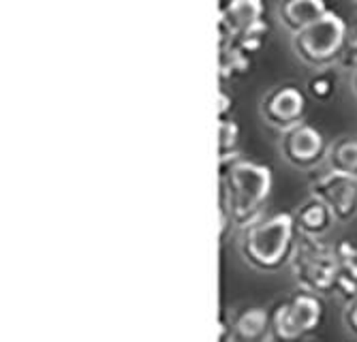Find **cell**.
Masks as SVG:
<instances>
[{
	"instance_id": "1",
	"label": "cell",
	"mask_w": 357,
	"mask_h": 342,
	"mask_svg": "<svg viewBox=\"0 0 357 342\" xmlns=\"http://www.w3.org/2000/svg\"><path fill=\"white\" fill-rule=\"evenodd\" d=\"M274 189L272 167L244 157H231L220 161V216L222 238L229 229L248 227L261 219L264 205Z\"/></svg>"
},
{
	"instance_id": "2",
	"label": "cell",
	"mask_w": 357,
	"mask_h": 342,
	"mask_svg": "<svg viewBox=\"0 0 357 342\" xmlns=\"http://www.w3.org/2000/svg\"><path fill=\"white\" fill-rule=\"evenodd\" d=\"M300 231L291 212H278L248 225L240 238L242 259L259 272H278L291 263Z\"/></svg>"
},
{
	"instance_id": "3",
	"label": "cell",
	"mask_w": 357,
	"mask_h": 342,
	"mask_svg": "<svg viewBox=\"0 0 357 342\" xmlns=\"http://www.w3.org/2000/svg\"><path fill=\"white\" fill-rule=\"evenodd\" d=\"M218 45L231 43L246 54H257L268 41L266 0H225L218 13Z\"/></svg>"
},
{
	"instance_id": "4",
	"label": "cell",
	"mask_w": 357,
	"mask_h": 342,
	"mask_svg": "<svg viewBox=\"0 0 357 342\" xmlns=\"http://www.w3.org/2000/svg\"><path fill=\"white\" fill-rule=\"evenodd\" d=\"M294 276L300 289L317 295H334L338 278V257L334 246L323 244L317 238L300 235L294 259H291Z\"/></svg>"
},
{
	"instance_id": "5",
	"label": "cell",
	"mask_w": 357,
	"mask_h": 342,
	"mask_svg": "<svg viewBox=\"0 0 357 342\" xmlns=\"http://www.w3.org/2000/svg\"><path fill=\"white\" fill-rule=\"evenodd\" d=\"M347 37V22L338 13L330 11L314 24L294 35L296 56L314 69H330V65L340 60Z\"/></svg>"
},
{
	"instance_id": "6",
	"label": "cell",
	"mask_w": 357,
	"mask_h": 342,
	"mask_svg": "<svg viewBox=\"0 0 357 342\" xmlns=\"http://www.w3.org/2000/svg\"><path fill=\"white\" fill-rule=\"evenodd\" d=\"M326 319L323 297L310 291H296L278 302L272 310V329L278 342H298L304 336L314 334Z\"/></svg>"
},
{
	"instance_id": "7",
	"label": "cell",
	"mask_w": 357,
	"mask_h": 342,
	"mask_svg": "<svg viewBox=\"0 0 357 342\" xmlns=\"http://www.w3.org/2000/svg\"><path fill=\"white\" fill-rule=\"evenodd\" d=\"M259 111L270 127L284 133L304 122L308 111V97L296 84H280L261 99Z\"/></svg>"
},
{
	"instance_id": "8",
	"label": "cell",
	"mask_w": 357,
	"mask_h": 342,
	"mask_svg": "<svg viewBox=\"0 0 357 342\" xmlns=\"http://www.w3.org/2000/svg\"><path fill=\"white\" fill-rule=\"evenodd\" d=\"M330 143L317 127L312 124H298L289 129L280 137V154L282 159L296 169H312L328 161Z\"/></svg>"
},
{
	"instance_id": "9",
	"label": "cell",
	"mask_w": 357,
	"mask_h": 342,
	"mask_svg": "<svg viewBox=\"0 0 357 342\" xmlns=\"http://www.w3.org/2000/svg\"><path fill=\"white\" fill-rule=\"evenodd\" d=\"M310 193L334 212L338 223L357 219V178L328 171L310 184Z\"/></svg>"
},
{
	"instance_id": "10",
	"label": "cell",
	"mask_w": 357,
	"mask_h": 342,
	"mask_svg": "<svg viewBox=\"0 0 357 342\" xmlns=\"http://www.w3.org/2000/svg\"><path fill=\"white\" fill-rule=\"evenodd\" d=\"M272 313L264 306H246L229 325V342H270Z\"/></svg>"
},
{
	"instance_id": "11",
	"label": "cell",
	"mask_w": 357,
	"mask_h": 342,
	"mask_svg": "<svg viewBox=\"0 0 357 342\" xmlns=\"http://www.w3.org/2000/svg\"><path fill=\"white\" fill-rule=\"evenodd\" d=\"M328 13H330V7L326 0H280L276 7L278 20L294 35Z\"/></svg>"
},
{
	"instance_id": "12",
	"label": "cell",
	"mask_w": 357,
	"mask_h": 342,
	"mask_svg": "<svg viewBox=\"0 0 357 342\" xmlns=\"http://www.w3.org/2000/svg\"><path fill=\"white\" fill-rule=\"evenodd\" d=\"M294 219H296L300 235L317 238V240H321L326 233H330L334 223H336L334 212L317 197H310L308 201H304L294 212Z\"/></svg>"
},
{
	"instance_id": "13",
	"label": "cell",
	"mask_w": 357,
	"mask_h": 342,
	"mask_svg": "<svg viewBox=\"0 0 357 342\" xmlns=\"http://www.w3.org/2000/svg\"><path fill=\"white\" fill-rule=\"evenodd\" d=\"M338 257V278L334 295L340 297L344 304H351L357 300V244L351 240H340L336 246Z\"/></svg>"
},
{
	"instance_id": "14",
	"label": "cell",
	"mask_w": 357,
	"mask_h": 342,
	"mask_svg": "<svg viewBox=\"0 0 357 342\" xmlns=\"http://www.w3.org/2000/svg\"><path fill=\"white\" fill-rule=\"evenodd\" d=\"M218 73L222 81H236L242 79L250 73L252 69V56L246 54L244 49L231 45V43H222L218 45Z\"/></svg>"
},
{
	"instance_id": "15",
	"label": "cell",
	"mask_w": 357,
	"mask_h": 342,
	"mask_svg": "<svg viewBox=\"0 0 357 342\" xmlns=\"http://www.w3.org/2000/svg\"><path fill=\"white\" fill-rule=\"evenodd\" d=\"M330 171L357 178V137H340L330 143L328 150Z\"/></svg>"
},
{
	"instance_id": "16",
	"label": "cell",
	"mask_w": 357,
	"mask_h": 342,
	"mask_svg": "<svg viewBox=\"0 0 357 342\" xmlns=\"http://www.w3.org/2000/svg\"><path fill=\"white\" fill-rule=\"evenodd\" d=\"M336 88H338V75L332 69H321L317 71L308 84H306V92L308 97L319 101V103H326L336 95Z\"/></svg>"
},
{
	"instance_id": "17",
	"label": "cell",
	"mask_w": 357,
	"mask_h": 342,
	"mask_svg": "<svg viewBox=\"0 0 357 342\" xmlns=\"http://www.w3.org/2000/svg\"><path fill=\"white\" fill-rule=\"evenodd\" d=\"M240 146V124L234 118L218 120V157L220 161L238 157Z\"/></svg>"
},
{
	"instance_id": "18",
	"label": "cell",
	"mask_w": 357,
	"mask_h": 342,
	"mask_svg": "<svg viewBox=\"0 0 357 342\" xmlns=\"http://www.w3.org/2000/svg\"><path fill=\"white\" fill-rule=\"evenodd\" d=\"M338 65L344 69H357V13L351 22H347V37Z\"/></svg>"
},
{
	"instance_id": "19",
	"label": "cell",
	"mask_w": 357,
	"mask_h": 342,
	"mask_svg": "<svg viewBox=\"0 0 357 342\" xmlns=\"http://www.w3.org/2000/svg\"><path fill=\"white\" fill-rule=\"evenodd\" d=\"M231 111H234V97L227 95V90L222 88L218 95V120L231 118Z\"/></svg>"
},
{
	"instance_id": "20",
	"label": "cell",
	"mask_w": 357,
	"mask_h": 342,
	"mask_svg": "<svg viewBox=\"0 0 357 342\" xmlns=\"http://www.w3.org/2000/svg\"><path fill=\"white\" fill-rule=\"evenodd\" d=\"M344 325L353 336H357V300L347 304L344 308Z\"/></svg>"
},
{
	"instance_id": "21",
	"label": "cell",
	"mask_w": 357,
	"mask_h": 342,
	"mask_svg": "<svg viewBox=\"0 0 357 342\" xmlns=\"http://www.w3.org/2000/svg\"><path fill=\"white\" fill-rule=\"evenodd\" d=\"M353 92H355V97H357V69L353 73Z\"/></svg>"
},
{
	"instance_id": "22",
	"label": "cell",
	"mask_w": 357,
	"mask_h": 342,
	"mask_svg": "<svg viewBox=\"0 0 357 342\" xmlns=\"http://www.w3.org/2000/svg\"><path fill=\"white\" fill-rule=\"evenodd\" d=\"M355 3H357V0H355Z\"/></svg>"
}]
</instances>
